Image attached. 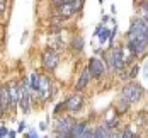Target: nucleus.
<instances>
[{
	"label": "nucleus",
	"instance_id": "f257e3e1",
	"mask_svg": "<svg viewBox=\"0 0 148 138\" xmlns=\"http://www.w3.org/2000/svg\"><path fill=\"white\" fill-rule=\"evenodd\" d=\"M106 61H107V67L114 72V73H121L124 70V46H116L112 48L109 53H106Z\"/></svg>",
	"mask_w": 148,
	"mask_h": 138
},
{
	"label": "nucleus",
	"instance_id": "f03ea898",
	"mask_svg": "<svg viewBox=\"0 0 148 138\" xmlns=\"http://www.w3.org/2000/svg\"><path fill=\"white\" fill-rule=\"evenodd\" d=\"M55 133L56 138H72V130H73L75 119L72 116H66V114H60L55 119Z\"/></svg>",
	"mask_w": 148,
	"mask_h": 138
},
{
	"label": "nucleus",
	"instance_id": "7ed1b4c3",
	"mask_svg": "<svg viewBox=\"0 0 148 138\" xmlns=\"http://www.w3.org/2000/svg\"><path fill=\"white\" fill-rule=\"evenodd\" d=\"M143 94H145V91H143V87L136 82V80H131L130 84H126L123 89H121V97L123 99H126L130 104H134V102H138V101H141V97H143Z\"/></svg>",
	"mask_w": 148,
	"mask_h": 138
},
{
	"label": "nucleus",
	"instance_id": "20e7f679",
	"mask_svg": "<svg viewBox=\"0 0 148 138\" xmlns=\"http://www.w3.org/2000/svg\"><path fill=\"white\" fill-rule=\"evenodd\" d=\"M126 39H148V24L141 17H136L131 22L126 32Z\"/></svg>",
	"mask_w": 148,
	"mask_h": 138
},
{
	"label": "nucleus",
	"instance_id": "39448f33",
	"mask_svg": "<svg viewBox=\"0 0 148 138\" xmlns=\"http://www.w3.org/2000/svg\"><path fill=\"white\" fill-rule=\"evenodd\" d=\"M55 94H56V85L45 75H39V91H38V95L48 102V101H51L53 97H55Z\"/></svg>",
	"mask_w": 148,
	"mask_h": 138
},
{
	"label": "nucleus",
	"instance_id": "423d86ee",
	"mask_svg": "<svg viewBox=\"0 0 148 138\" xmlns=\"http://www.w3.org/2000/svg\"><path fill=\"white\" fill-rule=\"evenodd\" d=\"M58 63H60V56H58V51H56V49L48 48V49L43 51L41 65H43V68H45L48 73L55 72V70H56V67H58Z\"/></svg>",
	"mask_w": 148,
	"mask_h": 138
},
{
	"label": "nucleus",
	"instance_id": "0eeeda50",
	"mask_svg": "<svg viewBox=\"0 0 148 138\" xmlns=\"http://www.w3.org/2000/svg\"><path fill=\"white\" fill-rule=\"evenodd\" d=\"M19 107L24 114H29L31 113V94H29V80L24 78L21 84H19Z\"/></svg>",
	"mask_w": 148,
	"mask_h": 138
},
{
	"label": "nucleus",
	"instance_id": "6e6552de",
	"mask_svg": "<svg viewBox=\"0 0 148 138\" xmlns=\"http://www.w3.org/2000/svg\"><path fill=\"white\" fill-rule=\"evenodd\" d=\"M87 68H89V72H90V77L92 78H102L104 73H106V63H104L101 58H97V56H92L89 60V65H87Z\"/></svg>",
	"mask_w": 148,
	"mask_h": 138
},
{
	"label": "nucleus",
	"instance_id": "1a4fd4ad",
	"mask_svg": "<svg viewBox=\"0 0 148 138\" xmlns=\"http://www.w3.org/2000/svg\"><path fill=\"white\" fill-rule=\"evenodd\" d=\"M82 2L84 0H77V2H73V3H61V5H58L56 7V14H58V17H72L73 14H77L78 10H80V7H82Z\"/></svg>",
	"mask_w": 148,
	"mask_h": 138
},
{
	"label": "nucleus",
	"instance_id": "9d476101",
	"mask_svg": "<svg viewBox=\"0 0 148 138\" xmlns=\"http://www.w3.org/2000/svg\"><path fill=\"white\" fill-rule=\"evenodd\" d=\"M65 102H66V111L70 114H75L84 106V94L82 92H75L73 95H70L68 99H65Z\"/></svg>",
	"mask_w": 148,
	"mask_h": 138
},
{
	"label": "nucleus",
	"instance_id": "9b49d317",
	"mask_svg": "<svg viewBox=\"0 0 148 138\" xmlns=\"http://www.w3.org/2000/svg\"><path fill=\"white\" fill-rule=\"evenodd\" d=\"M10 113V94L9 85H0V116Z\"/></svg>",
	"mask_w": 148,
	"mask_h": 138
},
{
	"label": "nucleus",
	"instance_id": "f8f14e48",
	"mask_svg": "<svg viewBox=\"0 0 148 138\" xmlns=\"http://www.w3.org/2000/svg\"><path fill=\"white\" fill-rule=\"evenodd\" d=\"M90 80H92V77H90V72H89V68H85V70L80 73L78 80H77V84H75V91H77V92L85 91V89L89 87Z\"/></svg>",
	"mask_w": 148,
	"mask_h": 138
},
{
	"label": "nucleus",
	"instance_id": "ddd939ff",
	"mask_svg": "<svg viewBox=\"0 0 148 138\" xmlns=\"http://www.w3.org/2000/svg\"><path fill=\"white\" fill-rule=\"evenodd\" d=\"M9 94H10V111H12V114H14L15 109L19 107V97H21V94H19V85H17V84H9Z\"/></svg>",
	"mask_w": 148,
	"mask_h": 138
},
{
	"label": "nucleus",
	"instance_id": "4468645a",
	"mask_svg": "<svg viewBox=\"0 0 148 138\" xmlns=\"http://www.w3.org/2000/svg\"><path fill=\"white\" fill-rule=\"evenodd\" d=\"M130 106H131V104H130L126 99H123L121 95H119L118 99H116V102H114V109H116L118 114H124V113H128Z\"/></svg>",
	"mask_w": 148,
	"mask_h": 138
},
{
	"label": "nucleus",
	"instance_id": "2eb2a0df",
	"mask_svg": "<svg viewBox=\"0 0 148 138\" xmlns=\"http://www.w3.org/2000/svg\"><path fill=\"white\" fill-rule=\"evenodd\" d=\"M87 128H89L87 121H75L73 130H72V138H78L85 130H87Z\"/></svg>",
	"mask_w": 148,
	"mask_h": 138
},
{
	"label": "nucleus",
	"instance_id": "dca6fc26",
	"mask_svg": "<svg viewBox=\"0 0 148 138\" xmlns=\"http://www.w3.org/2000/svg\"><path fill=\"white\" fill-rule=\"evenodd\" d=\"M70 48L73 49L75 53H82L84 51V38L82 36H75L70 43Z\"/></svg>",
	"mask_w": 148,
	"mask_h": 138
},
{
	"label": "nucleus",
	"instance_id": "f3484780",
	"mask_svg": "<svg viewBox=\"0 0 148 138\" xmlns=\"http://www.w3.org/2000/svg\"><path fill=\"white\" fill-rule=\"evenodd\" d=\"M29 89L32 92H36L38 94V91H39V73H32L29 78Z\"/></svg>",
	"mask_w": 148,
	"mask_h": 138
},
{
	"label": "nucleus",
	"instance_id": "a211bd4d",
	"mask_svg": "<svg viewBox=\"0 0 148 138\" xmlns=\"http://www.w3.org/2000/svg\"><path fill=\"white\" fill-rule=\"evenodd\" d=\"M138 7H140V12H141V19L148 24V0H141L138 3Z\"/></svg>",
	"mask_w": 148,
	"mask_h": 138
},
{
	"label": "nucleus",
	"instance_id": "6ab92c4d",
	"mask_svg": "<svg viewBox=\"0 0 148 138\" xmlns=\"http://www.w3.org/2000/svg\"><path fill=\"white\" fill-rule=\"evenodd\" d=\"M111 32H112V31L109 29V27H102L101 34H99V38H101V45H106V41L111 39Z\"/></svg>",
	"mask_w": 148,
	"mask_h": 138
},
{
	"label": "nucleus",
	"instance_id": "aec40b11",
	"mask_svg": "<svg viewBox=\"0 0 148 138\" xmlns=\"http://www.w3.org/2000/svg\"><path fill=\"white\" fill-rule=\"evenodd\" d=\"M61 109H66V102H65V101L58 102V104L55 106V111H53V113H55L56 116H60V114H61Z\"/></svg>",
	"mask_w": 148,
	"mask_h": 138
},
{
	"label": "nucleus",
	"instance_id": "412c9836",
	"mask_svg": "<svg viewBox=\"0 0 148 138\" xmlns=\"http://www.w3.org/2000/svg\"><path fill=\"white\" fill-rule=\"evenodd\" d=\"M138 72H140V67H136V65H134V67H131V70H130V73H128V77H130V78L133 80V78H136V75H138Z\"/></svg>",
	"mask_w": 148,
	"mask_h": 138
},
{
	"label": "nucleus",
	"instance_id": "4be33fe9",
	"mask_svg": "<svg viewBox=\"0 0 148 138\" xmlns=\"http://www.w3.org/2000/svg\"><path fill=\"white\" fill-rule=\"evenodd\" d=\"M121 138H134V137H133V131H131L130 128H126V130L121 133Z\"/></svg>",
	"mask_w": 148,
	"mask_h": 138
},
{
	"label": "nucleus",
	"instance_id": "5701e85b",
	"mask_svg": "<svg viewBox=\"0 0 148 138\" xmlns=\"http://www.w3.org/2000/svg\"><path fill=\"white\" fill-rule=\"evenodd\" d=\"M5 9H7V0H0V15L5 12Z\"/></svg>",
	"mask_w": 148,
	"mask_h": 138
},
{
	"label": "nucleus",
	"instance_id": "b1692460",
	"mask_svg": "<svg viewBox=\"0 0 148 138\" xmlns=\"http://www.w3.org/2000/svg\"><path fill=\"white\" fill-rule=\"evenodd\" d=\"M5 137H9V130L5 126H2L0 128V138H5Z\"/></svg>",
	"mask_w": 148,
	"mask_h": 138
},
{
	"label": "nucleus",
	"instance_id": "393cba45",
	"mask_svg": "<svg viewBox=\"0 0 148 138\" xmlns=\"http://www.w3.org/2000/svg\"><path fill=\"white\" fill-rule=\"evenodd\" d=\"M24 138H38V133H36L34 130H31V131H29V133H27Z\"/></svg>",
	"mask_w": 148,
	"mask_h": 138
},
{
	"label": "nucleus",
	"instance_id": "a878e982",
	"mask_svg": "<svg viewBox=\"0 0 148 138\" xmlns=\"http://www.w3.org/2000/svg\"><path fill=\"white\" fill-rule=\"evenodd\" d=\"M111 138H121V131H114V133H111Z\"/></svg>",
	"mask_w": 148,
	"mask_h": 138
},
{
	"label": "nucleus",
	"instance_id": "bb28decb",
	"mask_svg": "<svg viewBox=\"0 0 148 138\" xmlns=\"http://www.w3.org/2000/svg\"><path fill=\"white\" fill-rule=\"evenodd\" d=\"M24 128H26V123L21 121V123H19V131H24Z\"/></svg>",
	"mask_w": 148,
	"mask_h": 138
},
{
	"label": "nucleus",
	"instance_id": "cd10ccee",
	"mask_svg": "<svg viewBox=\"0 0 148 138\" xmlns=\"http://www.w3.org/2000/svg\"><path fill=\"white\" fill-rule=\"evenodd\" d=\"M51 2H53V5H55V7H58V5L63 3V0H51Z\"/></svg>",
	"mask_w": 148,
	"mask_h": 138
},
{
	"label": "nucleus",
	"instance_id": "c85d7f7f",
	"mask_svg": "<svg viewBox=\"0 0 148 138\" xmlns=\"http://www.w3.org/2000/svg\"><path fill=\"white\" fill-rule=\"evenodd\" d=\"M145 75H147V78H148V60L145 61Z\"/></svg>",
	"mask_w": 148,
	"mask_h": 138
},
{
	"label": "nucleus",
	"instance_id": "c756f323",
	"mask_svg": "<svg viewBox=\"0 0 148 138\" xmlns=\"http://www.w3.org/2000/svg\"><path fill=\"white\" fill-rule=\"evenodd\" d=\"M9 138H15V131H9Z\"/></svg>",
	"mask_w": 148,
	"mask_h": 138
},
{
	"label": "nucleus",
	"instance_id": "7c9ffc66",
	"mask_svg": "<svg viewBox=\"0 0 148 138\" xmlns=\"http://www.w3.org/2000/svg\"><path fill=\"white\" fill-rule=\"evenodd\" d=\"M73 2H77V0H63V3H73Z\"/></svg>",
	"mask_w": 148,
	"mask_h": 138
},
{
	"label": "nucleus",
	"instance_id": "2f4dec72",
	"mask_svg": "<svg viewBox=\"0 0 148 138\" xmlns=\"http://www.w3.org/2000/svg\"><path fill=\"white\" fill-rule=\"evenodd\" d=\"M134 2H141V0H134Z\"/></svg>",
	"mask_w": 148,
	"mask_h": 138
},
{
	"label": "nucleus",
	"instance_id": "473e14b6",
	"mask_svg": "<svg viewBox=\"0 0 148 138\" xmlns=\"http://www.w3.org/2000/svg\"><path fill=\"white\" fill-rule=\"evenodd\" d=\"M134 138H138V137H134Z\"/></svg>",
	"mask_w": 148,
	"mask_h": 138
}]
</instances>
